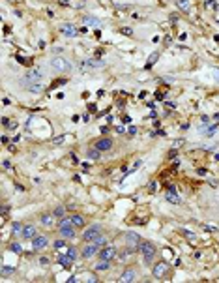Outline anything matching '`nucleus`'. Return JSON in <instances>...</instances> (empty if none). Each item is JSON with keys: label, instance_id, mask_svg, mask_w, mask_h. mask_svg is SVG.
<instances>
[{"label": "nucleus", "instance_id": "obj_35", "mask_svg": "<svg viewBox=\"0 0 219 283\" xmlns=\"http://www.w3.org/2000/svg\"><path fill=\"white\" fill-rule=\"evenodd\" d=\"M120 32H122L124 36H133V30H131V28H127V26H124V28H120Z\"/></svg>", "mask_w": 219, "mask_h": 283}, {"label": "nucleus", "instance_id": "obj_31", "mask_svg": "<svg viewBox=\"0 0 219 283\" xmlns=\"http://www.w3.org/2000/svg\"><path fill=\"white\" fill-rule=\"evenodd\" d=\"M107 242H109V240H107V238H103V236H99V238H97V240H95V244H97V246H99V248H105V246H107Z\"/></svg>", "mask_w": 219, "mask_h": 283}, {"label": "nucleus", "instance_id": "obj_39", "mask_svg": "<svg viewBox=\"0 0 219 283\" xmlns=\"http://www.w3.org/2000/svg\"><path fill=\"white\" fill-rule=\"evenodd\" d=\"M176 154H178V152H176V150L172 148V150H170V152H169V158H170V159H172V158H176Z\"/></svg>", "mask_w": 219, "mask_h": 283}, {"label": "nucleus", "instance_id": "obj_7", "mask_svg": "<svg viewBox=\"0 0 219 283\" xmlns=\"http://www.w3.org/2000/svg\"><path fill=\"white\" fill-rule=\"evenodd\" d=\"M169 270H170V266H169V262H157L156 266H154V270H152V274H154V277L156 280H161V277H165L167 274H169Z\"/></svg>", "mask_w": 219, "mask_h": 283}, {"label": "nucleus", "instance_id": "obj_40", "mask_svg": "<svg viewBox=\"0 0 219 283\" xmlns=\"http://www.w3.org/2000/svg\"><path fill=\"white\" fill-rule=\"evenodd\" d=\"M39 262H41V264H49V259H47V257H41V259H39Z\"/></svg>", "mask_w": 219, "mask_h": 283}, {"label": "nucleus", "instance_id": "obj_14", "mask_svg": "<svg viewBox=\"0 0 219 283\" xmlns=\"http://www.w3.org/2000/svg\"><path fill=\"white\" fill-rule=\"evenodd\" d=\"M82 23H84L86 26H103V21L97 17H92V15H86V17H82Z\"/></svg>", "mask_w": 219, "mask_h": 283}, {"label": "nucleus", "instance_id": "obj_18", "mask_svg": "<svg viewBox=\"0 0 219 283\" xmlns=\"http://www.w3.org/2000/svg\"><path fill=\"white\" fill-rule=\"evenodd\" d=\"M135 277H137L135 270H133V268H126V270H124V274L120 276V281H133Z\"/></svg>", "mask_w": 219, "mask_h": 283}, {"label": "nucleus", "instance_id": "obj_46", "mask_svg": "<svg viewBox=\"0 0 219 283\" xmlns=\"http://www.w3.org/2000/svg\"><path fill=\"white\" fill-rule=\"evenodd\" d=\"M206 124H210V118H208V116L202 118V126H206Z\"/></svg>", "mask_w": 219, "mask_h": 283}, {"label": "nucleus", "instance_id": "obj_13", "mask_svg": "<svg viewBox=\"0 0 219 283\" xmlns=\"http://www.w3.org/2000/svg\"><path fill=\"white\" fill-rule=\"evenodd\" d=\"M165 199H167L169 202H172V205H180V202H182V199L178 197V193H176V189H174V186H169V191H167Z\"/></svg>", "mask_w": 219, "mask_h": 283}, {"label": "nucleus", "instance_id": "obj_34", "mask_svg": "<svg viewBox=\"0 0 219 283\" xmlns=\"http://www.w3.org/2000/svg\"><path fill=\"white\" fill-rule=\"evenodd\" d=\"M216 129H217V126H210V127H208V131H206V135H208V137H214Z\"/></svg>", "mask_w": 219, "mask_h": 283}, {"label": "nucleus", "instance_id": "obj_23", "mask_svg": "<svg viewBox=\"0 0 219 283\" xmlns=\"http://www.w3.org/2000/svg\"><path fill=\"white\" fill-rule=\"evenodd\" d=\"M109 266H111V261H99L95 264V270L97 272H105V270H109Z\"/></svg>", "mask_w": 219, "mask_h": 283}, {"label": "nucleus", "instance_id": "obj_43", "mask_svg": "<svg viewBox=\"0 0 219 283\" xmlns=\"http://www.w3.org/2000/svg\"><path fill=\"white\" fill-rule=\"evenodd\" d=\"M135 133H137V127L131 126V127H129V135H135Z\"/></svg>", "mask_w": 219, "mask_h": 283}, {"label": "nucleus", "instance_id": "obj_48", "mask_svg": "<svg viewBox=\"0 0 219 283\" xmlns=\"http://www.w3.org/2000/svg\"><path fill=\"white\" fill-rule=\"evenodd\" d=\"M95 109H97V107H95V103H90V111H92V113H95Z\"/></svg>", "mask_w": 219, "mask_h": 283}, {"label": "nucleus", "instance_id": "obj_38", "mask_svg": "<svg viewBox=\"0 0 219 283\" xmlns=\"http://www.w3.org/2000/svg\"><path fill=\"white\" fill-rule=\"evenodd\" d=\"M79 165H82V173H86V171L90 169V165H88V163H79Z\"/></svg>", "mask_w": 219, "mask_h": 283}, {"label": "nucleus", "instance_id": "obj_42", "mask_svg": "<svg viewBox=\"0 0 219 283\" xmlns=\"http://www.w3.org/2000/svg\"><path fill=\"white\" fill-rule=\"evenodd\" d=\"M79 34H88V28H86V26H82V28H79Z\"/></svg>", "mask_w": 219, "mask_h": 283}, {"label": "nucleus", "instance_id": "obj_22", "mask_svg": "<svg viewBox=\"0 0 219 283\" xmlns=\"http://www.w3.org/2000/svg\"><path fill=\"white\" fill-rule=\"evenodd\" d=\"M86 158H88V159H99V158H101V150H97L95 146H94V148H88V150H86Z\"/></svg>", "mask_w": 219, "mask_h": 283}, {"label": "nucleus", "instance_id": "obj_19", "mask_svg": "<svg viewBox=\"0 0 219 283\" xmlns=\"http://www.w3.org/2000/svg\"><path fill=\"white\" fill-rule=\"evenodd\" d=\"M71 262H73V259L69 255H58V264H62L64 268H69Z\"/></svg>", "mask_w": 219, "mask_h": 283}, {"label": "nucleus", "instance_id": "obj_9", "mask_svg": "<svg viewBox=\"0 0 219 283\" xmlns=\"http://www.w3.org/2000/svg\"><path fill=\"white\" fill-rule=\"evenodd\" d=\"M97 249H99V246L95 244V242H86V246L82 248V251H81V257L90 259V257H94V255L97 253Z\"/></svg>", "mask_w": 219, "mask_h": 283}, {"label": "nucleus", "instance_id": "obj_47", "mask_svg": "<svg viewBox=\"0 0 219 283\" xmlns=\"http://www.w3.org/2000/svg\"><path fill=\"white\" fill-rule=\"evenodd\" d=\"M8 210H10V206L6 205V206H4V208H2V216H6V214H8Z\"/></svg>", "mask_w": 219, "mask_h": 283}, {"label": "nucleus", "instance_id": "obj_12", "mask_svg": "<svg viewBox=\"0 0 219 283\" xmlns=\"http://www.w3.org/2000/svg\"><path fill=\"white\" fill-rule=\"evenodd\" d=\"M47 238L45 236H36V238H32V248L36 249V251H41V249H45L47 248Z\"/></svg>", "mask_w": 219, "mask_h": 283}, {"label": "nucleus", "instance_id": "obj_36", "mask_svg": "<svg viewBox=\"0 0 219 283\" xmlns=\"http://www.w3.org/2000/svg\"><path fill=\"white\" fill-rule=\"evenodd\" d=\"M212 73L216 75V81L219 83V70H217V67H212Z\"/></svg>", "mask_w": 219, "mask_h": 283}, {"label": "nucleus", "instance_id": "obj_32", "mask_svg": "<svg viewBox=\"0 0 219 283\" xmlns=\"http://www.w3.org/2000/svg\"><path fill=\"white\" fill-rule=\"evenodd\" d=\"M67 255H69V257L73 259V261L79 257V255H77V249H75V248H67Z\"/></svg>", "mask_w": 219, "mask_h": 283}, {"label": "nucleus", "instance_id": "obj_37", "mask_svg": "<svg viewBox=\"0 0 219 283\" xmlns=\"http://www.w3.org/2000/svg\"><path fill=\"white\" fill-rule=\"evenodd\" d=\"M156 189H157V184H156V182H152V184H150V193H154Z\"/></svg>", "mask_w": 219, "mask_h": 283}, {"label": "nucleus", "instance_id": "obj_20", "mask_svg": "<svg viewBox=\"0 0 219 283\" xmlns=\"http://www.w3.org/2000/svg\"><path fill=\"white\" fill-rule=\"evenodd\" d=\"M25 88L26 90H30V92H41L43 90V86H41V83H25Z\"/></svg>", "mask_w": 219, "mask_h": 283}, {"label": "nucleus", "instance_id": "obj_25", "mask_svg": "<svg viewBox=\"0 0 219 283\" xmlns=\"http://www.w3.org/2000/svg\"><path fill=\"white\" fill-rule=\"evenodd\" d=\"M176 6L180 8V10H184V11H189V10H191L189 0H176Z\"/></svg>", "mask_w": 219, "mask_h": 283}, {"label": "nucleus", "instance_id": "obj_10", "mask_svg": "<svg viewBox=\"0 0 219 283\" xmlns=\"http://www.w3.org/2000/svg\"><path fill=\"white\" fill-rule=\"evenodd\" d=\"M60 34L62 36H67V38H73V36H77L79 34V30L75 28L73 25H69V23H64V25H60Z\"/></svg>", "mask_w": 219, "mask_h": 283}, {"label": "nucleus", "instance_id": "obj_2", "mask_svg": "<svg viewBox=\"0 0 219 283\" xmlns=\"http://www.w3.org/2000/svg\"><path fill=\"white\" fill-rule=\"evenodd\" d=\"M51 67H53L54 71H58V73H69V71L73 70L71 62L66 60L64 56H54L53 60H51Z\"/></svg>", "mask_w": 219, "mask_h": 283}, {"label": "nucleus", "instance_id": "obj_21", "mask_svg": "<svg viewBox=\"0 0 219 283\" xmlns=\"http://www.w3.org/2000/svg\"><path fill=\"white\" fill-rule=\"evenodd\" d=\"M71 223H73V227H79V229H81V227H84V218H82L81 214H73V216H71Z\"/></svg>", "mask_w": 219, "mask_h": 283}, {"label": "nucleus", "instance_id": "obj_5", "mask_svg": "<svg viewBox=\"0 0 219 283\" xmlns=\"http://www.w3.org/2000/svg\"><path fill=\"white\" fill-rule=\"evenodd\" d=\"M116 253H118V249L114 246H105L103 249H99L97 257H99V261H113L116 257Z\"/></svg>", "mask_w": 219, "mask_h": 283}, {"label": "nucleus", "instance_id": "obj_44", "mask_svg": "<svg viewBox=\"0 0 219 283\" xmlns=\"http://www.w3.org/2000/svg\"><path fill=\"white\" fill-rule=\"evenodd\" d=\"M8 127H10V129H15V127H17V122H10Z\"/></svg>", "mask_w": 219, "mask_h": 283}, {"label": "nucleus", "instance_id": "obj_4", "mask_svg": "<svg viewBox=\"0 0 219 283\" xmlns=\"http://www.w3.org/2000/svg\"><path fill=\"white\" fill-rule=\"evenodd\" d=\"M101 236V225H92V227H88V229L84 231V234H82V238H84L86 242H95L97 238Z\"/></svg>", "mask_w": 219, "mask_h": 283}, {"label": "nucleus", "instance_id": "obj_29", "mask_svg": "<svg viewBox=\"0 0 219 283\" xmlns=\"http://www.w3.org/2000/svg\"><path fill=\"white\" fill-rule=\"evenodd\" d=\"M53 214L58 218V220H62V218H64V214H66V208H64V206H56V208L53 210Z\"/></svg>", "mask_w": 219, "mask_h": 283}, {"label": "nucleus", "instance_id": "obj_8", "mask_svg": "<svg viewBox=\"0 0 219 283\" xmlns=\"http://www.w3.org/2000/svg\"><path fill=\"white\" fill-rule=\"evenodd\" d=\"M126 238H127V246H129V248H133L135 249V251H137V249H139V246H141V236H139V234L137 233H133V231H127V233H126Z\"/></svg>", "mask_w": 219, "mask_h": 283}, {"label": "nucleus", "instance_id": "obj_41", "mask_svg": "<svg viewBox=\"0 0 219 283\" xmlns=\"http://www.w3.org/2000/svg\"><path fill=\"white\" fill-rule=\"evenodd\" d=\"M4 169H8V171H10V169H11V163H10V161H8V159H6V161H4Z\"/></svg>", "mask_w": 219, "mask_h": 283}, {"label": "nucleus", "instance_id": "obj_11", "mask_svg": "<svg viewBox=\"0 0 219 283\" xmlns=\"http://www.w3.org/2000/svg\"><path fill=\"white\" fill-rule=\"evenodd\" d=\"M113 139H109V137H103V139H99V141H95V148L97 150H101V152H107V150H111L113 148Z\"/></svg>", "mask_w": 219, "mask_h": 283}, {"label": "nucleus", "instance_id": "obj_6", "mask_svg": "<svg viewBox=\"0 0 219 283\" xmlns=\"http://www.w3.org/2000/svg\"><path fill=\"white\" fill-rule=\"evenodd\" d=\"M99 67H105V60H99V58H90V60H82L81 62V70H99Z\"/></svg>", "mask_w": 219, "mask_h": 283}, {"label": "nucleus", "instance_id": "obj_24", "mask_svg": "<svg viewBox=\"0 0 219 283\" xmlns=\"http://www.w3.org/2000/svg\"><path fill=\"white\" fill-rule=\"evenodd\" d=\"M157 58H159V53H152V54H150V58H148V62H146V70H150V67H152L154 66V64H156L157 62Z\"/></svg>", "mask_w": 219, "mask_h": 283}, {"label": "nucleus", "instance_id": "obj_33", "mask_svg": "<svg viewBox=\"0 0 219 283\" xmlns=\"http://www.w3.org/2000/svg\"><path fill=\"white\" fill-rule=\"evenodd\" d=\"M54 249H62L64 248V246H66V242H64V240H54Z\"/></svg>", "mask_w": 219, "mask_h": 283}, {"label": "nucleus", "instance_id": "obj_30", "mask_svg": "<svg viewBox=\"0 0 219 283\" xmlns=\"http://www.w3.org/2000/svg\"><path fill=\"white\" fill-rule=\"evenodd\" d=\"M10 249H11L13 253H21V251H23V249H21V244H17V242H13V244L10 246Z\"/></svg>", "mask_w": 219, "mask_h": 283}, {"label": "nucleus", "instance_id": "obj_26", "mask_svg": "<svg viewBox=\"0 0 219 283\" xmlns=\"http://www.w3.org/2000/svg\"><path fill=\"white\" fill-rule=\"evenodd\" d=\"M23 223H19V221H13V225H11V231H13V234H23Z\"/></svg>", "mask_w": 219, "mask_h": 283}, {"label": "nucleus", "instance_id": "obj_16", "mask_svg": "<svg viewBox=\"0 0 219 283\" xmlns=\"http://www.w3.org/2000/svg\"><path fill=\"white\" fill-rule=\"evenodd\" d=\"M54 220H56V216H54V214H41V216H39L41 225H47V227H53L54 225Z\"/></svg>", "mask_w": 219, "mask_h": 283}, {"label": "nucleus", "instance_id": "obj_17", "mask_svg": "<svg viewBox=\"0 0 219 283\" xmlns=\"http://www.w3.org/2000/svg\"><path fill=\"white\" fill-rule=\"evenodd\" d=\"M60 229V234L64 238H73L75 236V227L73 225H67V227H58Z\"/></svg>", "mask_w": 219, "mask_h": 283}, {"label": "nucleus", "instance_id": "obj_3", "mask_svg": "<svg viewBox=\"0 0 219 283\" xmlns=\"http://www.w3.org/2000/svg\"><path fill=\"white\" fill-rule=\"evenodd\" d=\"M43 81V71L39 67H32V70L26 71L25 79H23V85L25 83H41Z\"/></svg>", "mask_w": 219, "mask_h": 283}, {"label": "nucleus", "instance_id": "obj_28", "mask_svg": "<svg viewBox=\"0 0 219 283\" xmlns=\"http://www.w3.org/2000/svg\"><path fill=\"white\" fill-rule=\"evenodd\" d=\"M11 274H15V266H2V276L4 277L11 276Z\"/></svg>", "mask_w": 219, "mask_h": 283}, {"label": "nucleus", "instance_id": "obj_45", "mask_svg": "<svg viewBox=\"0 0 219 283\" xmlns=\"http://www.w3.org/2000/svg\"><path fill=\"white\" fill-rule=\"evenodd\" d=\"M197 174H200V176H204V174H206V169H197Z\"/></svg>", "mask_w": 219, "mask_h": 283}, {"label": "nucleus", "instance_id": "obj_27", "mask_svg": "<svg viewBox=\"0 0 219 283\" xmlns=\"http://www.w3.org/2000/svg\"><path fill=\"white\" fill-rule=\"evenodd\" d=\"M178 233H180L182 236H185V238H187L189 242H193V240H195V234L191 233V231H187V229H180V231H178Z\"/></svg>", "mask_w": 219, "mask_h": 283}, {"label": "nucleus", "instance_id": "obj_1", "mask_svg": "<svg viewBox=\"0 0 219 283\" xmlns=\"http://www.w3.org/2000/svg\"><path fill=\"white\" fill-rule=\"evenodd\" d=\"M139 249H141V253H142L144 264H152L154 257H156V246H154L152 242H148V240H142L141 246H139Z\"/></svg>", "mask_w": 219, "mask_h": 283}, {"label": "nucleus", "instance_id": "obj_15", "mask_svg": "<svg viewBox=\"0 0 219 283\" xmlns=\"http://www.w3.org/2000/svg\"><path fill=\"white\" fill-rule=\"evenodd\" d=\"M23 238H26V240H32V238H36L38 234H36V227L34 225H25V229H23Z\"/></svg>", "mask_w": 219, "mask_h": 283}]
</instances>
